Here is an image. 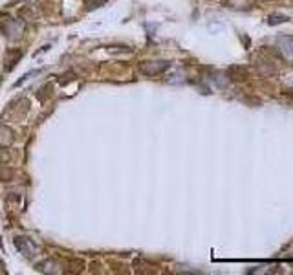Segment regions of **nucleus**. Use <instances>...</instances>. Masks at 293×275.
Segmentation results:
<instances>
[{"label":"nucleus","mask_w":293,"mask_h":275,"mask_svg":"<svg viewBox=\"0 0 293 275\" xmlns=\"http://www.w3.org/2000/svg\"><path fill=\"white\" fill-rule=\"evenodd\" d=\"M167 68H169V63H165V61H147L141 64V72L147 76H158Z\"/></svg>","instance_id":"1"}]
</instances>
